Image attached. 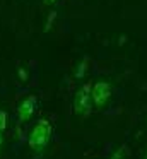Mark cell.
I'll return each mask as SVG.
<instances>
[{
	"instance_id": "ba28073f",
	"label": "cell",
	"mask_w": 147,
	"mask_h": 159,
	"mask_svg": "<svg viewBox=\"0 0 147 159\" xmlns=\"http://www.w3.org/2000/svg\"><path fill=\"white\" fill-rule=\"evenodd\" d=\"M123 151H125V149H123V147L120 149V151H116L115 154L111 156V159H123Z\"/></svg>"
},
{
	"instance_id": "8992f818",
	"label": "cell",
	"mask_w": 147,
	"mask_h": 159,
	"mask_svg": "<svg viewBox=\"0 0 147 159\" xmlns=\"http://www.w3.org/2000/svg\"><path fill=\"white\" fill-rule=\"evenodd\" d=\"M7 127V113L5 111H0V134L5 130Z\"/></svg>"
},
{
	"instance_id": "277c9868",
	"label": "cell",
	"mask_w": 147,
	"mask_h": 159,
	"mask_svg": "<svg viewBox=\"0 0 147 159\" xmlns=\"http://www.w3.org/2000/svg\"><path fill=\"white\" fill-rule=\"evenodd\" d=\"M38 108V101H36V96H27L26 99L21 103V106L17 108V118H19L21 121H26L29 120L31 116L34 115V111H36Z\"/></svg>"
},
{
	"instance_id": "7a4b0ae2",
	"label": "cell",
	"mask_w": 147,
	"mask_h": 159,
	"mask_svg": "<svg viewBox=\"0 0 147 159\" xmlns=\"http://www.w3.org/2000/svg\"><path fill=\"white\" fill-rule=\"evenodd\" d=\"M91 106H92V101H91V84H84L80 89H77L74 98V111L82 116H87L91 113Z\"/></svg>"
},
{
	"instance_id": "9c48e42d",
	"label": "cell",
	"mask_w": 147,
	"mask_h": 159,
	"mask_svg": "<svg viewBox=\"0 0 147 159\" xmlns=\"http://www.w3.org/2000/svg\"><path fill=\"white\" fill-rule=\"evenodd\" d=\"M19 79H21V80H26V79H27L26 69H19Z\"/></svg>"
},
{
	"instance_id": "7c38bea8",
	"label": "cell",
	"mask_w": 147,
	"mask_h": 159,
	"mask_svg": "<svg viewBox=\"0 0 147 159\" xmlns=\"http://www.w3.org/2000/svg\"><path fill=\"white\" fill-rule=\"evenodd\" d=\"M145 159H147V154H145Z\"/></svg>"
},
{
	"instance_id": "3957f363",
	"label": "cell",
	"mask_w": 147,
	"mask_h": 159,
	"mask_svg": "<svg viewBox=\"0 0 147 159\" xmlns=\"http://www.w3.org/2000/svg\"><path fill=\"white\" fill-rule=\"evenodd\" d=\"M111 98V86L108 82H96L91 89V101L96 106H104Z\"/></svg>"
},
{
	"instance_id": "8fae6325",
	"label": "cell",
	"mask_w": 147,
	"mask_h": 159,
	"mask_svg": "<svg viewBox=\"0 0 147 159\" xmlns=\"http://www.w3.org/2000/svg\"><path fill=\"white\" fill-rule=\"evenodd\" d=\"M48 2H51V4H53V2H57V0H48Z\"/></svg>"
},
{
	"instance_id": "6da1fadb",
	"label": "cell",
	"mask_w": 147,
	"mask_h": 159,
	"mask_svg": "<svg viewBox=\"0 0 147 159\" xmlns=\"http://www.w3.org/2000/svg\"><path fill=\"white\" fill-rule=\"evenodd\" d=\"M51 132H53V127L48 120L41 118V120L36 121V125L33 127V130L29 132V137H27V142L33 149H41L50 142L51 139Z\"/></svg>"
},
{
	"instance_id": "30bf717a",
	"label": "cell",
	"mask_w": 147,
	"mask_h": 159,
	"mask_svg": "<svg viewBox=\"0 0 147 159\" xmlns=\"http://www.w3.org/2000/svg\"><path fill=\"white\" fill-rule=\"evenodd\" d=\"M2 142H3V137H2V134H0V147H2Z\"/></svg>"
},
{
	"instance_id": "52a82bcc",
	"label": "cell",
	"mask_w": 147,
	"mask_h": 159,
	"mask_svg": "<svg viewBox=\"0 0 147 159\" xmlns=\"http://www.w3.org/2000/svg\"><path fill=\"white\" fill-rule=\"evenodd\" d=\"M55 16H57V12H51V14L48 16V21H46V26H44V31H48V29H50V26H51V22H53Z\"/></svg>"
},
{
	"instance_id": "5b68a950",
	"label": "cell",
	"mask_w": 147,
	"mask_h": 159,
	"mask_svg": "<svg viewBox=\"0 0 147 159\" xmlns=\"http://www.w3.org/2000/svg\"><path fill=\"white\" fill-rule=\"evenodd\" d=\"M85 67H87V60H82V62L80 63H79V67H77V69H75V77H77V79H80V77H84V70H85Z\"/></svg>"
}]
</instances>
